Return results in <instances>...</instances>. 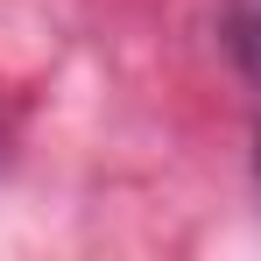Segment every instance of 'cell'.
Masks as SVG:
<instances>
[{"instance_id":"obj_1","label":"cell","mask_w":261,"mask_h":261,"mask_svg":"<svg viewBox=\"0 0 261 261\" xmlns=\"http://www.w3.org/2000/svg\"><path fill=\"white\" fill-rule=\"evenodd\" d=\"M226 43L240 57V71L261 85V7H240V14H233V36H226Z\"/></svg>"},{"instance_id":"obj_2","label":"cell","mask_w":261,"mask_h":261,"mask_svg":"<svg viewBox=\"0 0 261 261\" xmlns=\"http://www.w3.org/2000/svg\"><path fill=\"white\" fill-rule=\"evenodd\" d=\"M254 170H261V155H254Z\"/></svg>"}]
</instances>
